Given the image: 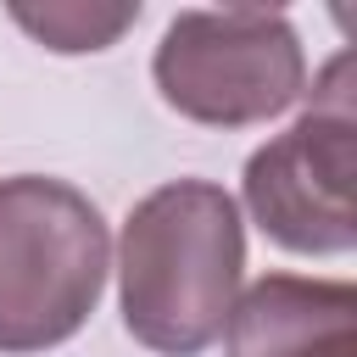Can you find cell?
<instances>
[{"label":"cell","mask_w":357,"mask_h":357,"mask_svg":"<svg viewBox=\"0 0 357 357\" xmlns=\"http://www.w3.org/2000/svg\"><path fill=\"white\" fill-rule=\"evenodd\" d=\"M351 56H335L318 78V100L245 162L251 223L296 257H346L357 245V117H351Z\"/></svg>","instance_id":"cell-4"},{"label":"cell","mask_w":357,"mask_h":357,"mask_svg":"<svg viewBox=\"0 0 357 357\" xmlns=\"http://www.w3.org/2000/svg\"><path fill=\"white\" fill-rule=\"evenodd\" d=\"M112 268L100 206L67 178H0V351L28 357L73 340Z\"/></svg>","instance_id":"cell-2"},{"label":"cell","mask_w":357,"mask_h":357,"mask_svg":"<svg viewBox=\"0 0 357 357\" xmlns=\"http://www.w3.org/2000/svg\"><path fill=\"white\" fill-rule=\"evenodd\" d=\"M229 357H357V290L346 279L262 273L223 324Z\"/></svg>","instance_id":"cell-5"},{"label":"cell","mask_w":357,"mask_h":357,"mask_svg":"<svg viewBox=\"0 0 357 357\" xmlns=\"http://www.w3.org/2000/svg\"><path fill=\"white\" fill-rule=\"evenodd\" d=\"M11 22L28 28L45 50L61 56H84V50H106L123 39V28L139 22V6H84V0H56V6H11Z\"/></svg>","instance_id":"cell-6"},{"label":"cell","mask_w":357,"mask_h":357,"mask_svg":"<svg viewBox=\"0 0 357 357\" xmlns=\"http://www.w3.org/2000/svg\"><path fill=\"white\" fill-rule=\"evenodd\" d=\"M240 273L245 223L234 195L212 178H173L123 218V329L162 357H195L223 335L229 307L240 296Z\"/></svg>","instance_id":"cell-1"},{"label":"cell","mask_w":357,"mask_h":357,"mask_svg":"<svg viewBox=\"0 0 357 357\" xmlns=\"http://www.w3.org/2000/svg\"><path fill=\"white\" fill-rule=\"evenodd\" d=\"M162 100L206 128H251L290 112L307 89V56L284 11L218 6L178 11L151 56Z\"/></svg>","instance_id":"cell-3"}]
</instances>
